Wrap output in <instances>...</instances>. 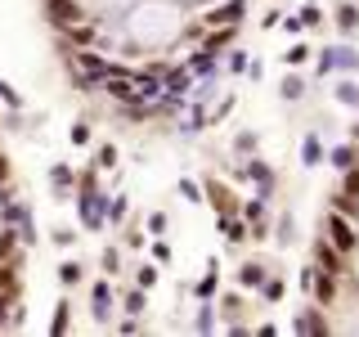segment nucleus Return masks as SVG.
I'll return each instance as SVG.
<instances>
[{
    "mask_svg": "<svg viewBox=\"0 0 359 337\" xmlns=\"http://www.w3.org/2000/svg\"><path fill=\"white\" fill-rule=\"evenodd\" d=\"M189 18H194V5H184V0H135L121 14V27H126L135 54H171L184 37Z\"/></svg>",
    "mask_w": 359,
    "mask_h": 337,
    "instance_id": "nucleus-1",
    "label": "nucleus"
},
{
    "mask_svg": "<svg viewBox=\"0 0 359 337\" xmlns=\"http://www.w3.org/2000/svg\"><path fill=\"white\" fill-rule=\"evenodd\" d=\"M117 67V59L104 50H95V45H76L72 54H67V77H72L81 90H99V81Z\"/></svg>",
    "mask_w": 359,
    "mask_h": 337,
    "instance_id": "nucleus-2",
    "label": "nucleus"
},
{
    "mask_svg": "<svg viewBox=\"0 0 359 337\" xmlns=\"http://www.w3.org/2000/svg\"><path fill=\"white\" fill-rule=\"evenodd\" d=\"M359 72V45H319V54H314V77H355Z\"/></svg>",
    "mask_w": 359,
    "mask_h": 337,
    "instance_id": "nucleus-3",
    "label": "nucleus"
},
{
    "mask_svg": "<svg viewBox=\"0 0 359 337\" xmlns=\"http://www.w3.org/2000/svg\"><path fill=\"white\" fill-rule=\"evenodd\" d=\"M319 234H323V239H328L332 247H341L346 256H351L355 247H359V220H355V216H346V211H337V207H328V211L319 216Z\"/></svg>",
    "mask_w": 359,
    "mask_h": 337,
    "instance_id": "nucleus-4",
    "label": "nucleus"
},
{
    "mask_svg": "<svg viewBox=\"0 0 359 337\" xmlns=\"http://www.w3.org/2000/svg\"><path fill=\"white\" fill-rule=\"evenodd\" d=\"M233 180H247V185H256V194H274V171H269L265 157H243V166H233Z\"/></svg>",
    "mask_w": 359,
    "mask_h": 337,
    "instance_id": "nucleus-5",
    "label": "nucleus"
},
{
    "mask_svg": "<svg viewBox=\"0 0 359 337\" xmlns=\"http://www.w3.org/2000/svg\"><path fill=\"white\" fill-rule=\"evenodd\" d=\"M202 198H207V207H216V216L238 211V198H233L229 180H220V176H202Z\"/></svg>",
    "mask_w": 359,
    "mask_h": 337,
    "instance_id": "nucleus-6",
    "label": "nucleus"
},
{
    "mask_svg": "<svg viewBox=\"0 0 359 337\" xmlns=\"http://www.w3.org/2000/svg\"><path fill=\"white\" fill-rule=\"evenodd\" d=\"M292 333H310V337H323V333H332V319H328V310L314 301V306H301L297 315H292Z\"/></svg>",
    "mask_w": 359,
    "mask_h": 337,
    "instance_id": "nucleus-7",
    "label": "nucleus"
},
{
    "mask_svg": "<svg viewBox=\"0 0 359 337\" xmlns=\"http://www.w3.org/2000/svg\"><path fill=\"white\" fill-rule=\"evenodd\" d=\"M112 306H117V292H112L108 279H99V284L90 288V315H95L99 329H104V324H112Z\"/></svg>",
    "mask_w": 359,
    "mask_h": 337,
    "instance_id": "nucleus-8",
    "label": "nucleus"
},
{
    "mask_svg": "<svg viewBox=\"0 0 359 337\" xmlns=\"http://www.w3.org/2000/svg\"><path fill=\"white\" fill-rule=\"evenodd\" d=\"M269 270H274L269 261H256V256H252V261H243V265H238V275H233V284H238L243 292H256V288H261L265 279H269Z\"/></svg>",
    "mask_w": 359,
    "mask_h": 337,
    "instance_id": "nucleus-9",
    "label": "nucleus"
},
{
    "mask_svg": "<svg viewBox=\"0 0 359 337\" xmlns=\"http://www.w3.org/2000/svg\"><path fill=\"white\" fill-rule=\"evenodd\" d=\"M332 27L341 32V37H359V0H337Z\"/></svg>",
    "mask_w": 359,
    "mask_h": 337,
    "instance_id": "nucleus-10",
    "label": "nucleus"
},
{
    "mask_svg": "<svg viewBox=\"0 0 359 337\" xmlns=\"http://www.w3.org/2000/svg\"><path fill=\"white\" fill-rule=\"evenodd\" d=\"M306 90H310V81L301 77V67H287L283 81H278V95H283V104H301V99H306Z\"/></svg>",
    "mask_w": 359,
    "mask_h": 337,
    "instance_id": "nucleus-11",
    "label": "nucleus"
},
{
    "mask_svg": "<svg viewBox=\"0 0 359 337\" xmlns=\"http://www.w3.org/2000/svg\"><path fill=\"white\" fill-rule=\"evenodd\" d=\"M323 157H328V149H323V135L319 131H306V140H301V166L314 171V166H323Z\"/></svg>",
    "mask_w": 359,
    "mask_h": 337,
    "instance_id": "nucleus-12",
    "label": "nucleus"
},
{
    "mask_svg": "<svg viewBox=\"0 0 359 337\" xmlns=\"http://www.w3.org/2000/svg\"><path fill=\"white\" fill-rule=\"evenodd\" d=\"M328 166H332V171H351V166H359V144L355 140L332 144V149H328Z\"/></svg>",
    "mask_w": 359,
    "mask_h": 337,
    "instance_id": "nucleus-13",
    "label": "nucleus"
},
{
    "mask_svg": "<svg viewBox=\"0 0 359 337\" xmlns=\"http://www.w3.org/2000/svg\"><path fill=\"white\" fill-rule=\"evenodd\" d=\"M50 189H54L59 198H72V194H76V171H72L67 162H54V166H50Z\"/></svg>",
    "mask_w": 359,
    "mask_h": 337,
    "instance_id": "nucleus-14",
    "label": "nucleus"
},
{
    "mask_svg": "<svg viewBox=\"0 0 359 337\" xmlns=\"http://www.w3.org/2000/svg\"><path fill=\"white\" fill-rule=\"evenodd\" d=\"M256 297L265 301V306H278V301L287 297V275H278V270H269V279L261 288H256Z\"/></svg>",
    "mask_w": 359,
    "mask_h": 337,
    "instance_id": "nucleus-15",
    "label": "nucleus"
},
{
    "mask_svg": "<svg viewBox=\"0 0 359 337\" xmlns=\"http://www.w3.org/2000/svg\"><path fill=\"white\" fill-rule=\"evenodd\" d=\"M81 5H86L90 18H121L135 0H81Z\"/></svg>",
    "mask_w": 359,
    "mask_h": 337,
    "instance_id": "nucleus-16",
    "label": "nucleus"
},
{
    "mask_svg": "<svg viewBox=\"0 0 359 337\" xmlns=\"http://www.w3.org/2000/svg\"><path fill=\"white\" fill-rule=\"evenodd\" d=\"M216 292H220V261L211 256V261H207V275L194 284V297H198V301H211Z\"/></svg>",
    "mask_w": 359,
    "mask_h": 337,
    "instance_id": "nucleus-17",
    "label": "nucleus"
},
{
    "mask_svg": "<svg viewBox=\"0 0 359 337\" xmlns=\"http://www.w3.org/2000/svg\"><path fill=\"white\" fill-rule=\"evenodd\" d=\"M332 99L341 108H355L359 112V81H355V77H337V81H332Z\"/></svg>",
    "mask_w": 359,
    "mask_h": 337,
    "instance_id": "nucleus-18",
    "label": "nucleus"
},
{
    "mask_svg": "<svg viewBox=\"0 0 359 337\" xmlns=\"http://www.w3.org/2000/svg\"><path fill=\"white\" fill-rule=\"evenodd\" d=\"M104 220H108V225H126V220H130V198H126V194L104 198Z\"/></svg>",
    "mask_w": 359,
    "mask_h": 337,
    "instance_id": "nucleus-19",
    "label": "nucleus"
},
{
    "mask_svg": "<svg viewBox=\"0 0 359 337\" xmlns=\"http://www.w3.org/2000/svg\"><path fill=\"white\" fill-rule=\"evenodd\" d=\"M297 216H292V211H278V220H274V243L278 247H292V243H297Z\"/></svg>",
    "mask_w": 359,
    "mask_h": 337,
    "instance_id": "nucleus-20",
    "label": "nucleus"
},
{
    "mask_svg": "<svg viewBox=\"0 0 359 337\" xmlns=\"http://www.w3.org/2000/svg\"><path fill=\"white\" fill-rule=\"evenodd\" d=\"M310 59H314L310 41H292V45H287V54H283V67H306Z\"/></svg>",
    "mask_w": 359,
    "mask_h": 337,
    "instance_id": "nucleus-21",
    "label": "nucleus"
},
{
    "mask_svg": "<svg viewBox=\"0 0 359 337\" xmlns=\"http://www.w3.org/2000/svg\"><path fill=\"white\" fill-rule=\"evenodd\" d=\"M297 18H301V27H306V32H314V27H323V22H328V14H323L319 5H310V0H301Z\"/></svg>",
    "mask_w": 359,
    "mask_h": 337,
    "instance_id": "nucleus-22",
    "label": "nucleus"
},
{
    "mask_svg": "<svg viewBox=\"0 0 359 337\" xmlns=\"http://www.w3.org/2000/svg\"><path fill=\"white\" fill-rule=\"evenodd\" d=\"M121 310H126V315H140V319H144V315H149V292H144V288H130L126 297H121Z\"/></svg>",
    "mask_w": 359,
    "mask_h": 337,
    "instance_id": "nucleus-23",
    "label": "nucleus"
},
{
    "mask_svg": "<svg viewBox=\"0 0 359 337\" xmlns=\"http://www.w3.org/2000/svg\"><path fill=\"white\" fill-rule=\"evenodd\" d=\"M157 279H162V270H157L153 261H144V265H135V288H144V292H153V288H157Z\"/></svg>",
    "mask_w": 359,
    "mask_h": 337,
    "instance_id": "nucleus-24",
    "label": "nucleus"
},
{
    "mask_svg": "<svg viewBox=\"0 0 359 337\" xmlns=\"http://www.w3.org/2000/svg\"><path fill=\"white\" fill-rule=\"evenodd\" d=\"M81 279H86V265L76 261V256H72V261H63V265H59V284H63V288H76Z\"/></svg>",
    "mask_w": 359,
    "mask_h": 337,
    "instance_id": "nucleus-25",
    "label": "nucleus"
},
{
    "mask_svg": "<svg viewBox=\"0 0 359 337\" xmlns=\"http://www.w3.org/2000/svg\"><path fill=\"white\" fill-rule=\"evenodd\" d=\"M256 149H261V135H256V131H238V135H233V153H238V157H252Z\"/></svg>",
    "mask_w": 359,
    "mask_h": 337,
    "instance_id": "nucleus-26",
    "label": "nucleus"
},
{
    "mask_svg": "<svg viewBox=\"0 0 359 337\" xmlns=\"http://www.w3.org/2000/svg\"><path fill=\"white\" fill-rule=\"evenodd\" d=\"M95 166H99L104 176H108V171H117V144H112V140L95 149Z\"/></svg>",
    "mask_w": 359,
    "mask_h": 337,
    "instance_id": "nucleus-27",
    "label": "nucleus"
},
{
    "mask_svg": "<svg viewBox=\"0 0 359 337\" xmlns=\"http://www.w3.org/2000/svg\"><path fill=\"white\" fill-rule=\"evenodd\" d=\"M216 306H211V301H202V306H198V315H194V329L198 333H211V329H216Z\"/></svg>",
    "mask_w": 359,
    "mask_h": 337,
    "instance_id": "nucleus-28",
    "label": "nucleus"
},
{
    "mask_svg": "<svg viewBox=\"0 0 359 337\" xmlns=\"http://www.w3.org/2000/svg\"><path fill=\"white\" fill-rule=\"evenodd\" d=\"M99 270H104V275L112 279V275H117V270H121V247H104V252H99Z\"/></svg>",
    "mask_w": 359,
    "mask_h": 337,
    "instance_id": "nucleus-29",
    "label": "nucleus"
},
{
    "mask_svg": "<svg viewBox=\"0 0 359 337\" xmlns=\"http://www.w3.org/2000/svg\"><path fill=\"white\" fill-rule=\"evenodd\" d=\"M243 306H247V292L238 288V292H224V297H220V315H229V319H233V315H243Z\"/></svg>",
    "mask_w": 359,
    "mask_h": 337,
    "instance_id": "nucleus-30",
    "label": "nucleus"
},
{
    "mask_svg": "<svg viewBox=\"0 0 359 337\" xmlns=\"http://www.w3.org/2000/svg\"><path fill=\"white\" fill-rule=\"evenodd\" d=\"M175 194L184 198V202H194V207H198V202H207V198H202V180H180Z\"/></svg>",
    "mask_w": 359,
    "mask_h": 337,
    "instance_id": "nucleus-31",
    "label": "nucleus"
},
{
    "mask_svg": "<svg viewBox=\"0 0 359 337\" xmlns=\"http://www.w3.org/2000/svg\"><path fill=\"white\" fill-rule=\"evenodd\" d=\"M67 315H72V301H59V306H54V319H50V333H67Z\"/></svg>",
    "mask_w": 359,
    "mask_h": 337,
    "instance_id": "nucleus-32",
    "label": "nucleus"
},
{
    "mask_svg": "<svg viewBox=\"0 0 359 337\" xmlns=\"http://www.w3.org/2000/svg\"><path fill=\"white\" fill-rule=\"evenodd\" d=\"M166 225H171V220H166V211H149V216H144V230H149L153 239H162Z\"/></svg>",
    "mask_w": 359,
    "mask_h": 337,
    "instance_id": "nucleus-33",
    "label": "nucleus"
},
{
    "mask_svg": "<svg viewBox=\"0 0 359 337\" xmlns=\"http://www.w3.org/2000/svg\"><path fill=\"white\" fill-rule=\"evenodd\" d=\"M314 279H319V265H314V261H310V265H301V275H297V288L306 292V297L314 292Z\"/></svg>",
    "mask_w": 359,
    "mask_h": 337,
    "instance_id": "nucleus-34",
    "label": "nucleus"
},
{
    "mask_svg": "<svg viewBox=\"0 0 359 337\" xmlns=\"http://www.w3.org/2000/svg\"><path fill=\"white\" fill-rule=\"evenodd\" d=\"M341 194H346V198H359V166L341 171Z\"/></svg>",
    "mask_w": 359,
    "mask_h": 337,
    "instance_id": "nucleus-35",
    "label": "nucleus"
},
{
    "mask_svg": "<svg viewBox=\"0 0 359 337\" xmlns=\"http://www.w3.org/2000/svg\"><path fill=\"white\" fill-rule=\"evenodd\" d=\"M50 243H54V247H72V243H76V230H67V225H54Z\"/></svg>",
    "mask_w": 359,
    "mask_h": 337,
    "instance_id": "nucleus-36",
    "label": "nucleus"
},
{
    "mask_svg": "<svg viewBox=\"0 0 359 337\" xmlns=\"http://www.w3.org/2000/svg\"><path fill=\"white\" fill-rule=\"evenodd\" d=\"M67 140H72V144H90V121H72Z\"/></svg>",
    "mask_w": 359,
    "mask_h": 337,
    "instance_id": "nucleus-37",
    "label": "nucleus"
},
{
    "mask_svg": "<svg viewBox=\"0 0 359 337\" xmlns=\"http://www.w3.org/2000/svg\"><path fill=\"white\" fill-rule=\"evenodd\" d=\"M144 243H149V239H144V230H140V225H130V230H126V239H121V247H130V252H135V247H144Z\"/></svg>",
    "mask_w": 359,
    "mask_h": 337,
    "instance_id": "nucleus-38",
    "label": "nucleus"
},
{
    "mask_svg": "<svg viewBox=\"0 0 359 337\" xmlns=\"http://www.w3.org/2000/svg\"><path fill=\"white\" fill-rule=\"evenodd\" d=\"M153 261H157V265L171 261V243H166V239H153Z\"/></svg>",
    "mask_w": 359,
    "mask_h": 337,
    "instance_id": "nucleus-39",
    "label": "nucleus"
},
{
    "mask_svg": "<svg viewBox=\"0 0 359 337\" xmlns=\"http://www.w3.org/2000/svg\"><path fill=\"white\" fill-rule=\"evenodd\" d=\"M224 59H229V63H224L229 72H247V54H243V50H229Z\"/></svg>",
    "mask_w": 359,
    "mask_h": 337,
    "instance_id": "nucleus-40",
    "label": "nucleus"
},
{
    "mask_svg": "<svg viewBox=\"0 0 359 337\" xmlns=\"http://www.w3.org/2000/svg\"><path fill=\"white\" fill-rule=\"evenodd\" d=\"M346 279H351V292H359V247L351 252V275H346Z\"/></svg>",
    "mask_w": 359,
    "mask_h": 337,
    "instance_id": "nucleus-41",
    "label": "nucleus"
},
{
    "mask_svg": "<svg viewBox=\"0 0 359 337\" xmlns=\"http://www.w3.org/2000/svg\"><path fill=\"white\" fill-rule=\"evenodd\" d=\"M278 22H283V14H278V9H269V14L261 18V27H265V32H274V27H278Z\"/></svg>",
    "mask_w": 359,
    "mask_h": 337,
    "instance_id": "nucleus-42",
    "label": "nucleus"
},
{
    "mask_svg": "<svg viewBox=\"0 0 359 337\" xmlns=\"http://www.w3.org/2000/svg\"><path fill=\"white\" fill-rule=\"evenodd\" d=\"M247 77H252V81H261V77H265V63L252 59V63H247Z\"/></svg>",
    "mask_w": 359,
    "mask_h": 337,
    "instance_id": "nucleus-43",
    "label": "nucleus"
},
{
    "mask_svg": "<svg viewBox=\"0 0 359 337\" xmlns=\"http://www.w3.org/2000/svg\"><path fill=\"white\" fill-rule=\"evenodd\" d=\"M184 5H198V0H184Z\"/></svg>",
    "mask_w": 359,
    "mask_h": 337,
    "instance_id": "nucleus-44",
    "label": "nucleus"
},
{
    "mask_svg": "<svg viewBox=\"0 0 359 337\" xmlns=\"http://www.w3.org/2000/svg\"><path fill=\"white\" fill-rule=\"evenodd\" d=\"M310 5H319V0H310Z\"/></svg>",
    "mask_w": 359,
    "mask_h": 337,
    "instance_id": "nucleus-45",
    "label": "nucleus"
},
{
    "mask_svg": "<svg viewBox=\"0 0 359 337\" xmlns=\"http://www.w3.org/2000/svg\"><path fill=\"white\" fill-rule=\"evenodd\" d=\"M287 5H292V0H287Z\"/></svg>",
    "mask_w": 359,
    "mask_h": 337,
    "instance_id": "nucleus-46",
    "label": "nucleus"
}]
</instances>
